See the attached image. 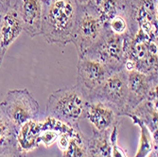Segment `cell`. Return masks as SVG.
Returning <instances> with one entry per match:
<instances>
[{"label": "cell", "mask_w": 158, "mask_h": 157, "mask_svg": "<svg viewBox=\"0 0 158 157\" xmlns=\"http://www.w3.org/2000/svg\"><path fill=\"white\" fill-rule=\"evenodd\" d=\"M61 157H87V138L80 128H75L71 134L68 146L62 151Z\"/></svg>", "instance_id": "obj_17"}, {"label": "cell", "mask_w": 158, "mask_h": 157, "mask_svg": "<svg viewBox=\"0 0 158 157\" xmlns=\"http://www.w3.org/2000/svg\"><path fill=\"white\" fill-rule=\"evenodd\" d=\"M146 157H157V151H155V150L152 151Z\"/></svg>", "instance_id": "obj_24"}, {"label": "cell", "mask_w": 158, "mask_h": 157, "mask_svg": "<svg viewBox=\"0 0 158 157\" xmlns=\"http://www.w3.org/2000/svg\"><path fill=\"white\" fill-rule=\"evenodd\" d=\"M83 57H88L102 63L112 72L119 71L125 65L124 37L114 34L106 27L102 37Z\"/></svg>", "instance_id": "obj_5"}, {"label": "cell", "mask_w": 158, "mask_h": 157, "mask_svg": "<svg viewBox=\"0 0 158 157\" xmlns=\"http://www.w3.org/2000/svg\"><path fill=\"white\" fill-rule=\"evenodd\" d=\"M87 97L74 86H67L54 91L47 101V116L61 120L72 127H79L84 118Z\"/></svg>", "instance_id": "obj_2"}, {"label": "cell", "mask_w": 158, "mask_h": 157, "mask_svg": "<svg viewBox=\"0 0 158 157\" xmlns=\"http://www.w3.org/2000/svg\"><path fill=\"white\" fill-rule=\"evenodd\" d=\"M60 133L53 130H44L42 131L39 136V144L44 145L46 148L51 147L54 143H56Z\"/></svg>", "instance_id": "obj_20"}, {"label": "cell", "mask_w": 158, "mask_h": 157, "mask_svg": "<svg viewBox=\"0 0 158 157\" xmlns=\"http://www.w3.org/2000/svg\"><path fill=\"white\" fill-rule=\"evenodd\" d=\"M0 106L17 129L28 120L37 119L40 114L39 103L27 88L10 90Z\"/></svg>", "instance_id": "obj_4"}, {"label": "cell", "mask_w": 158, "mask_h": 157, "mask_svg": "<svg viewBox=\"0 0 158 157\" xmlns=\"http://www.w3.org/2000/svg\"><path fill=\"white\" fill-rule=\"evenodd\" d=\"M90 4L106 24L111 18L119 13H124L127 6L126 0H91Z\"/></svg>", "instance_id": "obj_16"}, {"label": "cell", "mask_w": 158, "mask_h": 157, "mask_svg": "<svg viewBox=\"0 0 158 157\" xmlns=\"http://www.w3.org/2000/svg\"><path fill=\"white\" fill-rule=\"evenodd\" d=\"M126 117H129L133 119L134 124L137 125L140 129V140H139V145L136 151V154L135 157H146L152 151L157 149L154 147V143L152 140V136L149 129L146 127V125L143 123L138 118L132 115V114H128Z\"/></svg>", "instance_id": "obj_18"}, {"label": "cell", "mask_w": 158, "mask_h": 157, "mask_svg": "<svg viewBox=\"0 0 158 157\" xmlns=\"http://www.w3.org/2000/svg\"><path fill=\"white\" fill-rule=\"evenodd\" d=\"M10 6V0H0V10L5 12Z\"/></svg>", "instance_id": "obj_22"}, {"label": "cell", "mask_w": 158, "mask_h": 157, "mask_svg": "<svg viewBox=\"0 0 158 157\" xmlns=\"http://www.w3.org/2000/svg\"><path fill=\"white\" fill-rule=\"evenodd\" d=\"M22 31L21 20L15 9L10 5L3 13L0 21V48L5 54Z\"/></svg>", "instance_id": "obj_11"}, {"label": "cell", "mask_w": 158, "mask_h": 157, "mask_svg": "<svg viewBox=\"0 0 158 157\" xmlns=\"http://www.w3.org/2000/svg\"><path fill=\"white\" fill-rule=\"evenodd\" d=\"M146 125L152 134L154 147L157 149V101L144 99L130 113Z\"/></svg>", "instance_id": "obj_13"}, {"label": "cell", "mask_w": 158, "mask_h": 157, "mask_svg": "<svg viewBox=\"0 0 158 157\" xmlns=\"http://www.w3.org/2000/svg\"><path fill=\"white\" fill-rule=\"evenodd\" d=\"M84 118L89 121L94 130L98 132L112 130L114 126L121 124V117L118 110L99 98L87 99Z\"/></svg>", "instance_id": "obj_8"}, {"label": "cell", "mask_w": 158, "mask_h": 157, "mask_svg": "<svg viewBox=\"0 0 158 157\" xmlns=\"http://www.w3.org/2000/svg\"><path fill=\"white\" fill-rule=\"evenodd\" d=\"M111 131L98 132L93 129L92 136L87 139V157H112Z\"/></svg>", "instance_id": "obj_14"}, {"label": "cell", "mask_w": 158, "mask_h": 157, "mask_svg": "<svg viewBox=\"0 0 158 157\" xmlns=\"http://www.w3.org/2000/svg\"><path fill=\"white\" fill-rule=\"evenodd\" d=\"M99 98L118 110L120 117L127 116L132 109L127 88V70L125 68L112 73L106 81L87 99Z\"/></svg>", "instance_id": "obj_6"}, {"label": "cell", "mask_w": 158, "mask_h": 157, "mask_svg": "<svg viewBox=\"0 0 158 157\" xmlns=\"http://www.w3.org/2000/svg\"><path fill=\"white\" fill-rule=\"evenodd\" d=\"M106 25L97 10L90 5H79L77 20L72 36L79 58L83 57L102 37Z\"/></svg>", "instance_id": "obj_3"}, {"label": "cell", "mask_w": 158, "mask_h": 157, "mask_svg": "<svg viewBox=\"0 0 158 157\" xmlns=\"http://www.w3.org/2000/svg\"><path fill=\"white\" fill-rule=\"evenodd\" d=\"M120 125L114 126L110 134V141L112 146V157H128L126 152L118 145V130Z\"/></svg>", "instance_id": "obj_19"}, {"label": "cell", "mask_w": 158, "mask_h": 157, "mask_svg": "<svg viewBox=\"0 0 158 157\" xmlns=\"http://www.w3.org/2000/svg\"><path fill=\"white\" fill-rule=\"evenodd\" d=\"M42 132L41 121L37 119L28 120L22 124L17 131V149L26 153L32 151L39 147V136Z\"/></svg>", "instance_id": "obj_12"}, {"label": "cell", "mask_w": 158, "mask_h": 157, "mask_svg": "<svg viewBox=\"0 0 158 157\" xmlns=\"http://www.w3.org/2000/svg\"><path fill=\"white\" fill-rule=\"evenodd\" d=\"M3 13H4V12H3V11H2L1 10H0V21H1V18H2V15H3ZM1 50H2V49H1Z\"/></svg>", "instance_id": "obj_26"}, {"label": "cell", "mask_w": 158, "mask_h": 157, "mask_svg": "<svg viewBox=\"0 0 158 157\" xmlns=\"http://www.w3.org/2000/svg\"><path fill=\"white\" fill-rule=\"evenodd\" d=\"M4 56H5V53L1 50V48H0V66H1V64H2V62H3V59H4Z\"/></svg>", "instance_id": "obj_25"}, {"label": "cell", "mask_w": 158, "mask_h": 157, "mask_svg": "<svg viewBox=\"0 0 158 157\" xmlns=\"http://www.w3.org/2000/svg\"><path fill=\"white\" fill-rule=\"evenodd\" d=\"M13 8L21 20L23 31L31 38L41 35L44 0H16Z\"/></svg>", "instance_id": "obj_10"}, {"label": "cell", "mask_w": 158, "mask_h": 157, "mask_svg": "<svg viewBox=\"0 0 158 157\" xmlns=\"http://www.w3.org/2000/svg\"><path fill=\"white\" fill-rule=\"evenodd\" d=\"M78 7L76 0H44L41 35L48 44L64 47L71 43Z\"/></svg>", "instance_id": "obj_1"}, {"label": "cell", "mask_w": 158, "mask_h": 157, "mask_svg": "<svg viewBox=\"0 0 158 157\" xmlns=\"http://www.w3.org/2000/svg\"><path fill=\"white\" fill-rule=\"evenodd\" d=\"M0 157H27V156L26 153L22 152L17 149V147H15L0 152Z\"/></svg>", "instance_id": "obj_21"}, {"label": "cell", "mask_w": 158, "mask_h": 157, "mask_svg": "<svg viewBox=\"0 0 158 157\" xmlns=\"http://www.w3.org/2000/svg\"><path fill=\"white\" fill-rule=\"evenodd\" d=\"M18 129L0 106V152L17 147Z\"/></svg>", "instance_id": "obj_15"}, {"label": "cell", "mask_w": 158, "mask_h": 157, "mask_svg": "<svg viewBox=\"0 0 158 157\" xmlns=\"http://www.w3.org/2000/svg\"><path fill=\"white\" fill-rule=\"evenodd\" d=\"M157 78L135 69L127 70V88L132 111L144 99L157 101Z\"/></svg>", "instance_id": "obj_9"}, {"label": "cell", "mask_w": 158, "mask_h": 157, "mask_svg": "<svg viewBox=\"0 0 158 157\" xmlns=\"http://www.w3.org/2000/svg\"><path fill=\"white\" fill-rule=\"evenodd\" d=\"M114 72L102 63L88 57L79 58L77 66V83L81 91L89 97Z\"/></svg>", "instance_id": "obj_7"}, {"label": "cell", "mask_w": 158, "mask_h": 157, "mask_svg": "<svg viewBox=\"0 0 158 157\" xmlns=\"http://www.w3.org/2000/svg\"><path fill=\"white\" fill-rule=\"evenodd\" d=\"M78 5H86V4H88L91 0H76Z\"/></svg>", "instance_id": "obj_23"}]
</instances>
